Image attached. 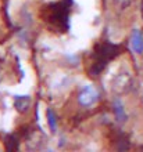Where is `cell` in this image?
<instances>
[{
	"instance_id": "7a4b0ae2",
	"label": "cell",
	"mask_w": 143,
	"mask_h": 152,
	"mask_svg": "<svg viewBox=\"0 0 143 152\" xmlns=\"http://www.w3.org/2000/svg\"><path fill=\"white\" fill-rule=\"evenodd\" d=\"M99 101V90L92 83H85L78 93V104L82 108H92Z\"/></svg>"
},
{
	"instance_id": "3957f363",
	"label": "cell",
	"mask_w": 143,
	"mask_h": 152,
	"mask_svg": "<svg viewBox=\"0 0 143 152\" xmlns=\"http://www.w3.org/2000/svg\"><path fill=\"white\" fill-rule=\"evenodd\" d=\"M72 83V77L68 73L64 72H59L54 73L50 79V90L54 93H63L65 91Z\"/></svg>"
},
{
	"instance_id": "52a82bcc",
	"label": "cell",
	"mask_w": 143,
	"mask_h": 152,
	"mask_svg": "<svg viewBox=\"0 0 143 152\" xmlns=\"http://www.w3.org/2000/svg\"><path fill=\"white\" fill-rule=\"evenodd\" d=\"M46 122H47V127L52 133H56L59 126H57V120H56V115L52 109H47L46 111Z\"/></svg>"
},
{
	"instance_id": "8992f818",
	"label": "cell",
	"mask_w": 143,
	"mask_h": 152,
	"mask_svg": "<svg viewBox=\"0 0 143 152\" xmlns=\"http://www.w3.org/2000/svg\"><path fill=\"white\" fill-rule=\"evenodd\" d=\"M133 0H111V6L117 12H125L132 7Z\"/></svg>"
},
{
	"instance_id": "5b68a950",
	"label": "cell",
	"mask_w": 143,
	"mask_h": 152,
	"mask_svg": "<svg viewBox=\"0 0 143 152\" xmlns=\"http://www.w3.org/2000/svg\"><path fill=\"white\" fill-rule=\"evenodd\" d=\"M113 108H114V116L118 123H125L128 120V113H127V109L124 107V102L119 98L114 101L113 104Z\"/></svg>"
},
{
	"instance_id": "6da1fadb",
	"label": "cell",
	"mask_w": 143,
	"mask_h": 152,
	"mask_svg": "<svg viewBox=\"0 0 143 152\" xmlns=\"http://www.w3.org/2000/svg\"><path fill=\"white\" fill-rule=\"evenodd\" d=\"M133 84V77L132 72L125 65H118L115 69L110 71L108 75V86L110 90L115 94H124L128 93L132 88Z\"/></svg>"
},
{
	"instance_id": "ba28073f",
	"label": "cell",
	"mask_w": 143,
	"mask_h": 152,
	"mask_svg": "<svg viewBox=\"0 0 143 152\" xmlns=\"http://www.w3.org/2000/svg\"><path fill=\"white\" fill-rule=\"evenodd\" d=\"M0 124H1V115H0Z\"/></svg>"
},
{
	"instance_id": "277c9868",
	"label": "cell",
	"mask_w": 143,
	"mask_h": 152,
	"mask_svg": "<svg viewBox=\"0 0 143 152\" xmlns=\"http://www.w3.org/2000/svg\"><path fill=\"white\" fill-rule=\"evenodd\" d=\"M131 47L135 54H143V33L139 29H133L131 33Z\"/></svg>"
}]
</instances>
